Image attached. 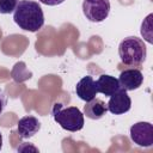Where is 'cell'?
<instances>
[{
    "label": "cell",
    "instance_id": "8fae6325",
    "mask_svg": "<svg viewBox=\"0 0 153 153\" xmlns=\"http://www.w3.org/2000/svg\"><path fill=\"white\" fill-rule=\"evenodd\" d=\"M106 111H108L106 104L99 98H93L86 102V104L84 105V115L91 120L102 118L106 114Z\"/></svg>",
    "mask_w": 153,
    "mask_h": 153
},
{
    "label": "cell",
    "instance_id": "ba28073f",
    "mask_svg": "<svg viewBox=\"0 0 153 153\" xmlns=\"http://www.w3.org/2000/svg\"><path fill=\"white\" fill-rule=\"evenodd\" d=\"M75 93L84 102H88V100L96 98L98 91H97L96 81L93 80V78L91 75L82 76L75 86Z\"/></svg>",
    "mask_w": 153,
    "mask_h": 153
},
{
    "label": "cell",
    "instance_id": "277c9868",
    "mask_svg": "<svg viewBox=\"0 0 153 153\" xmlns=\"http://www.w3.org/2000/svg\"><path fill=\"white\" fill-rule=\"evenodd\" d=\"M82 12L86 19L92 23L104 22L110 12V1L109 0H84Z\"/></svg>",
    "mask_w": 153,
    "mask_h": 153
},
{
    "label": "cell",
    "instance_id": "2e32d148",
    "mask_svg": "<svg viewBox=\"0 0 153 153\" xmlns=\"http://www.w3.org/2000/svg\"><path fill=\"white\" fill-rule=\"evenodd\" d=\"M1 147H2V134L0 133V149H1Z\"/></svg>",
    "mask_w": 153,
    "mask_h": 153
},
{
    "label": "cell",
    "instance_id": "4fadbf2b",
    "mask_svg": "<svg viewBox=\"0 0 153 153\" xmlns=\"http://www.w3.org/2000/svg\"><path fill=\"white\" fill-rule=\"evenodd\" d=\"M151 19H152V14H149L147 18H146V20L142 23V25H141V35L145 37V39H146V37H147V31H149V33H152V25H151Z\"/></svg>",
    "mask_w": 153,
    "mask_h": 153
},
{
    "label": "cell",
    "instance_id": "7a4b0ae2",
    "mask_svg": "<svg viewBox=\"0 0 153 153\" xmlns=\"http://www.w3.org/2000/svg\"><path fill=\"white\" fill-rule=\"evenodd\" d=\"M118 55L121 62L129 67H140L147 55V49L143 41L135 36L126 37L118 45Z\"/></svg>",
    "mask_w": 153,
    "mask_h": 153
},
{
    "label": "cell",
    "instance_id": "52a82bcc",
    "mask_svg": "<svg viewBox=\"0 0 153 153\" xmlns=\"http://www.w3.org/2000/svg\"><path fill=\"white\" fill-rule=\"evenodd\" d=\"M120 86L126 91L137 90L143 82V74L139 68H127L121 72L118 78Z\"/></svg>",
    "mask_w": 153,
    "mask_h": 153
},
{
    "label": "cell",
    "instance_id": "30bf717a",
    "mask_svg": "<svg viewBox=\"0 0 153 153\" xmlns=\"http://www.w3.org/2000/svg\"><path fill=\"white\" fill-rule=\"evenodd\" d=\"M96 86H97V91L106 97H110L121 88L118 79L109 74H102L96 81Z\"/></svg>",
    "mask_w": 153,
    "mask_h": 153
},
{
    "label": "cell",
    "instance_id": "9a60e30c",
    "mask_svg": "<svg viewBox=\"0 0 153 153\" xmlns=\"http://www.w3.org/2000/svg\"><path fill=\"white\" fill-rule=\"evenodd\" d=\"M38 1L47 6H57V5H61L62 2H65L66 0H38Z\"/></svg>",
    "mask_w": 153,
    "mask_h": 153
},
{
    "label": "cell",
    "instance_id": "3957f363",
    "mask_svg": "<svg viewBox=\"0 0 153 153\" xmlns=\"http://www.w3.org/2000/svg\"><path fill=\"white\" fill-rule=\"evenodd\" d=\"M54 121L65 130L79 131L84 127V114L76 106L63 108L62 104L55 103L51 110Z\"/></svg>",
    "mask_w": 153,
    "mask_h": 153
},
{
    "label": "cell",
    "instance_id": "5b68a950",
    "mask_svg": "<svg viewBox=\"0 0 153 153\" xmlns=\"http://www.w3.org/2000/svg\"><path fill=\"white\" fill-rule=\"evenodd\" d=\"M130 140L140 147H151L153 145V126L149 122H137L130 127Z\"/></svg>",
    "mask_w": 153,
    "mask_h": 153
},
{
    "label": "cell",
    "instance_id": "7c38bea8",
    "mask_svg": "<svg viewBox=\"0 0 153 153\" xmlns=\"http://www.w3.org/2000/svg\"><path fill=\"white\" fill-rule=\"evenodd\" d=\"M19 0H0V13L10 14L14 12Z\"/></svg>",
    "mask_w": 153,
    "mask_h": 153
},
{
    "label": "cell",
    "instance_id": "5bb4252c",
    "mask_svg": "<svg viewBox=\"0 0 153 153\" xmlns=\"http://www.w3.org/2000/svg\"><path fill=\"white\" fill-rule=\"evenodd\" d=\"M6 105H7V96H6L5 91L0 87V115L2 114Z\"/></svg>",
    "mask_w": 153,
    "mask_h": 153
},
{
    "label": "cell",
    "instance_id": "6da1fadb",
    "mask_svg": "<svg viewBox=\"0 0 153 153\" xmlns=\"http://www.w3.org/2000/svg\"><path fill=\"white\" fill-rule=\"evenodd\" d=\"M13 20L20 29L36 32L44 25L43 10L36 1L20 0L13 12Z\"/></svg>",
    "mask_w": 153,
    "mask_h": 153
},
{
    "label": "cell",
    "instance_id": "8992f818",
    "mask_svg": "<svg viewBox=\"0 0 153 153\" xmlns=\"http://www.w3.org/2000/svg\"><path fill=\"white\" fill-rule=\"evenodd\" d=\"M108 111H110L114 115H122L130 110L131 108V99L128 96L127 91L124 88H120L117 92L110 96V99L106 104Z\"/></svg>",
    "mask_w": 153,
    "mask_h": 153
},
{
    "label": "cell",
    "instance_id": "9c48e42d",
    "mask_svg": "<svg viewBox=\"0 0 153 153\" xmlns=\"http://www.w3.org/2000/svg\"><path fill=\"white\" fill-rule=\"evenodd\" d=\"M41 129V122L37 117L27 115L22 117L17 124V131L22 139H30Z\"/></svg>",
    "mask_w": 153,
    "mask_h": 153
}]
</instances>
